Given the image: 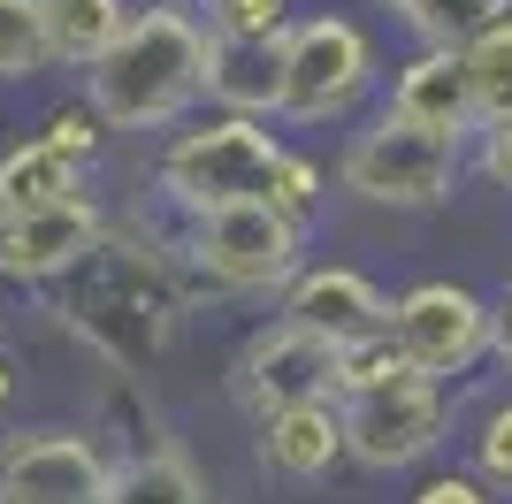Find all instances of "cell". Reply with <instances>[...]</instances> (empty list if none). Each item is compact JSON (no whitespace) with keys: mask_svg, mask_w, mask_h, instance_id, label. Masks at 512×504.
<instances>
[{"mask_svg":"<svg viewBox=\"0 0 512 504\" xmlns=\"http://www.w3.org/2000/svg\"><path fill=\"white\" fill-rule=\"evenodd\" d=\"M192 298L199 291H192V275H184L176 230L153 237L146 214H138V222H107L100 245L46 291V314L62 321L107 375H146L153 359L176 344Z\"/></svg>","mask_w":512,"mask_h":504,"instance_id":"6da1fadb","label":"cell"},{"mask_svg":"<svg viewBox=\"0 0 512 504\" xmlns=\"http://www.w3.org/2000/svg\"><path fill=\"white\" fill-rule=\"evenodd\" d=\"M207 46L214 23L199 0H138L123 39L85 69V107L107 138H169L207 107Z\"/></svg>","mask_w":512,"mask_h":504,"instance_id":"7a4b0ae2","label":"cell"},{"mask_svg":"<svg viewBox=\"0 0 512 504\" xmlns=\"http://www.w3.org/2000/svg\"><path fill=\"white\" fill-rule=\"evenodd\" d=\"M283 161L276 123L260 115H192L153 153V207L169 222H199L237 199H268V176Z\"/></svg>","mask_w":512,"mask_h":504,"instance_id":"3957f363","label":"cell"},{"mask_svg":"<svg viewBox=\"0 0 512 504\" xmlns=\"http://www.w3.org/2000/svg\"><path fill=\"white\" fill-rule=\"evenodd\" d=\"M383 92V46L352 8H299L283 31V130L352 123Z\"/></svg>","mask_w":512,"mask_h":504,"instance_id":"277c9868","label":"cell"},{"mask_svg":"<svg viewBox=\"0 0 512 504\" xmlns=\"http://www.w3.org/2000/svg\"><path fill=\"white\" fill-rule=\"evenodd\" d=\"M467 184V146L436 138V130L398 123L390 107L360 115V130L337 146V191L383 214H436Z\"/></svg>","mask_w":512,"mask_h":504,"instance_id":"5b68a950","label":"cell"},{"mask_svg":"<svg viewBox=\"0 0 512 504\" xmlns=\"http://www.w3.org/2000/svg\"><path fill=\"white\" fill-rule=\"evenodd\" d=\"M176 252L192 291L207 298H283V283L306 268V230L283 222L268 199H237L199 222H176Z\"/></svg>","mask_w":512,"mask_h":504,"instance_id":"8992f818","label":"cell"},{"mask_svg":"<svg viewBox=\"0 0 512 504\" xmlns=\"http://www.w3.org/2000/svg\"><path fill=\"white\" fill-rule=\"evenodd\" d=\"M337 405H344V459L360 474H421L451 443V420H459L451 382H428L413 367L367 382V390H352Z\"/></svg>","mask_w":512,"mask_h":504,"instance_id":"52a82bcc","label":"cell"},{"mask_svg":"<svg viewBox=\"0 0 512 504\" xmlns=\"http://www.w3.org/2000/svg\"><path fill=\"white\" fill-rule=\"evenodd\" d=\"M390 344L406 352L413 375L459 390L474 367H490V291L459 275H421L390 298Z\"/></svg>","mask_w":512,"mask_h":504,"instance_id":"ba28073f","label":"cell"},{"mask_svg":"<svg viewBox=\"0 0 512 504\" xmlns=\"http://www.w3.org/2000/svg\"><path fill=\"white\" fill-rule=\"evenodd\" d=\"M230 398L245 420H268V413L306 405V398H337V344L268 314L230 359Z\"/></svg>","mask_w":512,"mask_h":504,"instance_id":"9c48e42d","label":"cell"},{"mask_svg":"<svg viewBox=\"0 0 512 504\" xmlns=\"http://www.w3.org/2000/svg\"><path fill=\"white\" fill-rule=\"evenodd\" d=\"M115 451L100 428H8L0 436V504H100Z\"/></svg>","mask_w":512,"mask_h":504,"instance_id":"30bf717a","label":"cell"},{"mask_svg":"<svg viewBox=\"0 0 512 504\" xmlns=\"http://www.w3.org/2000/svg\"><path fill=\"white\" fill-rule=\"evenodd\" d=\"M100 237H107L100 191H77L62 207L0 214V283H8V291H54Z\"/></svg>","mask_w":512,"mask_h":504,"instance_id":"8fae6325","label":"cell"},{"mask_svg":"<svg viewBox=\"0 0 512 504\" xmlns=\"http://www.w3.org/2000/svg\"><path fill=\"white\" fill-rule=\"evenodd\" d=\"M276 314L299 321V329H314V336H329L344 352V344L390 329V291L367 268H352V260H306V268L283 283Z\"/></svg>","mask_w":512,"mask_h":504,"instance_id":"7c38bea8","label":"cell"},{"mask_svg":"<svg viewBox=\"0 0 512 504\" xmlns=\"http://www.w3.org/2000/svg\"><path fill=\"white\" fill-rule=\"evenodd\" d=\"M375 107H390V115L413 123V130L459 138V146H474V130H482V100H474V77H467V54H459V46H413L406 62L390 69Z\"/></svg>","mask_w":512,"mask_h":504,"instance_id":"4fadbf2b","label":"cell"},{"mask_svg":"<svg viewBox=\"0 0 512 504\" xmlns=\"http://www.w3.org/2000/svg\"><path fill=\"white\" fill-rule=\"evenodd\" d=\"M253 459L268 482L283 489H321L329 474H344V405L337 398H306L283 405V413L253 420Z\"/></svg>","mask_w":512,"mask_h":504,"instance_id":"5bb4252c","label":"cell"},{"mask_svg":"<svg viewBox=\"0 0 512 504\" xmlns=\"http://www.w3.org/2000/svg\"><path fill=\"white\" fill-rule=\"evenodd\" d=\"M207 107L214 115H283V31L253 39V31H214L207 46Z\"/></svg>","mask_w":512,"mask_h":504,"instance_id":"9a60e30c","label":"cell"},{"mask_svg":"<svg viewBox=\"0 0 512 504\" xmlns=\"http://www.w3.org/2000/svg\"><path fill=\"white\" fill-rule=\"evenodd\" d=\"M77 191H92V168L77 161V153H62L54 138H39V130L0 153V214L62 207V199H77Z\"/></svg>","mask_w":512,"mask_h":504,"instance_id":"2e32d148","label":"cell"},{"mask_svg":"<svg viewBox=\"0 0 512 504\" xmlns=\"http://www.w3.org/2000/svg\"><path fill=\"white\" fill-rule=\"evenodd\" d=\"M100 504H214V497H207V474L161 436V443H138V451H115Z\"/></svg>","mask_w":512,"mask_h":504,"instance_id":"e0dca14e","label":"cell"},{"mask_svg":"<svg viewBox=\"0 0 512 504\" xmlns=\"http://www.w3.org/2000/svg\"><path fill=\"white\" fill-rule=\"evenodd\" d=\"M138 0H39V31H46V62L85 77L107 46L123 39V23Z\"/></svg>","mask_w":512,"mask_h":504,"instance_id":"ac0fdd59","label":"cell"},{"mask_svg":"<svg viewBox=\"0 0 512 504\" xmlns=\"http://www.w3.org/2000/svg\"><path fill=\"white\" fill-rule=\"evenodd\" d=\"M383 8L398 16V31L413 46H467L505 16L512 0H383Z\"/></svg>","mask_w":512,"mask_h":504,"instance_id":"d6986e66","label":"cell"},{"mask_svg":"<svg viewBox=\"0 0 512 504\" xmlns=\"http://www.w3.org/2000/svg\"><path fill=\"white\" fill-rule=\"evenodd\" d=\"M268 207H276L283 222H299V230L314 237V230H321V214H329V168H321L314 153L283 146L276 176H268Z\"/></svg>","mask_w":512,"mask_h":504,"instance_id":"ffe728a7","label":"cell"},{"mask_svg":"<svg viewBox=\"0 0 512 504\" xmlns=\"http://www.w3.org/2000/svg\"><path fill=\"white\" fill-rule=\"evenodd\" d=\"M31 77H54L39 0H0V84H31Z\"/></svg>","mask_w":512,"mask_h":504,"instance_id":"44dd1931","label":"cell"},{"mask_svg":"<svg viewBox=\"0 0 512 504\" xmlns=\"http://www.w3.org/2000/svg\"><path fill=\"white\" fill-rule=\"evenodd\" d=\"M467 466L497 489V497H512V390L490 398L482 413L467 420Z\"/></svg>","mask_w":512,"mask_h":504,"instance_id":"7402d4cb","label":"cell"},{"mask_svg":"<svg viewBox=\"0 0 512 504\" xmlns=\"http://www.w3.org/2000/svg\"><path fill=\"white\" fill-rule=\"evenodd\" d=\"M467 54V77H474V100H482V115H497V107H512V8L482 31V39L459 46Z\"/></svg>","mask_w":512,"mask_h":504,"instance_id":"603a6c76","label":"cell"},{"mask_svg":"<svg viewBox=\"0 0 512 504\" xmlns=\"http://www.w3.org/2000/svg\"><path fill=\"white\" fill-rule=\"evenodd\" d=\"M214 31H253V39H276L299 23V0H199Z\"/></svg>","mask_w":512,"mask_h":504,"instance_id":"cb8c5ba5","label":"cell"},{"mask_svg":"<svg viewBox=\"0 0 512 504\" xmlns=\"http://www.w3.org/2000/svg\"><path fill=\"white\" fill-rule=\"evenodd\" d=\"M39 138H54V146H62V153H77L85 168H100V153H107V123L92 115L85 100H77V107H54V115L39 123Z\"/></svg>","mask_w":512,"mask_h":504,"instance_id":"d4e9b609","label":"cell"},{"mask_svg":"<svg viewBox=\"0 0 512 504\" xmlns=\"http://www.w3.org/2000/svg\"><path fill=\"white\" fill-rule=\"evenodd\" d=\"M467 168L482 176V184L512 191V107L482 115V130H474V146H467Z\"/></svg>","mask_w":512,"mask_h":504,"instance_id":"484cf974","label":"cell"},{"mask_svg":"<svg viewBox=\"0 0 512 504\" xmlns=\"http://www.w3.org/2000/svg\"><path fill=\"white\" fill-rule=\"evenodd\" d=\"M406 504H505L474 466H436V474H421V482L406 489Z\"/></svg>","mask_w":512,"mask_h":504,"instance_id":"4316f807","label":"cell"},{"mask_svg":"<svg viewBox=\"0 0 512 504\" xmlns=\"http://www.w3.org/2000/svg\"><path fill=\"white\" fill-rule=\"evenodd\" d=\"M490 367H505V375H512V283H497V291H490Z\"/></svg>","mask_w":512,"mask_h":504,"instance_id":"83f0119b","label":"cell"},{"mask_svg":"<svg viewBox=\"0 0 512 504\" xmlns=\"http://www.w3.org/2000/svg\"><path fill=\"white\" fill-rule=\"evenodd\" d=\"M16 405H23V367H16V352L0 344V420L16 413Z\"/></svg>","mask_w":512,"mask_h":504,"instance_id":"f1b7e54d","label":"cell"}]
</instances>
